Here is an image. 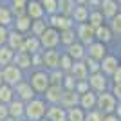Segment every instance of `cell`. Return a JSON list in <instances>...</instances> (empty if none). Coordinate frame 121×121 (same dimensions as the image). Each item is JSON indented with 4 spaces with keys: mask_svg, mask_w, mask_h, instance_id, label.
<instances>
[{
    "mask_svg": "<svg viewBox=\"0 0 121 121\" xmlns=\"http://www.w3.org/2000/svg\"><path fill=\"white\" fill-rule=\"evenodd\" d=\"M96 110H99L103 116L105 114H116L121 117V101L116 99L108 91L98 94L96 98Z\"/></svg>",
    "mask_w": 121,
    "mask_h": 121,
    "instance_id": "1",
    "label": "cell"
},
{
    "mask_svg": "<svg viewBox=\"0 0 121 121\" xmlns=\"http://www.w3.org/2000/svg\"><path fill=\"white\" fill-rule=\"evenodd\" d=\"M45 110H47V103L43 101L42 96H35L31 101L25 103L24 108V119L25 121H40L45 117Z\"/></svg>",
    "mask_w": 121,
    "mask_h": 121,
    "instance_id": "2",
    "label": "cell"
},
{
    "mask_svg": "<svg viewBox=\"0 0 121 121\" xmlns=\"http://www.w3.org/2000/svg\"><path fill=\"white\" fill-rule=\"evenodd\" d=\"M25 80L31 85V89L35 91L36 96H42L45 89L49 87V74L45 69H33L25 74Z\"/></svg>",
    "mask_w": 121,
    "mask_h": 121,
    "instance_id": "3",
    "label": "cell"
},
{
    "mask_svg": "<svg viewBox=\"0 0 121 121\" xmlns=\"http://www.w3.org/2000/svg\"><path fill=\"white\" fill-rule=\"evenodd\" d=\"M119 67H121L119 54L112 52V51H108V52H107V54L101 58V61H99V72H103L107 78H110V76L114 74V72H116Z\"/></svg>",
    "mask_w": 121,
    "mask_h": 121,
    "instance_id": "4",
    "label": "cell"
},
{
    "mask_svg": "<svg viewBox=\"0 0 121 121\" xmlns=\"http://www.w3.org/2000/svg\"><path fill=\"white\" fill-rule=\"evenodd\" d=\"M38 40H40V47L42 51L45 49H60V33L52 27H47L40 36H38Z\"/></svg>",
    "mask_w": 121,
    "mask_h": 121,
    "instance_id": "5",
    "label": "cell"
},
{
    "mask_svg": "<svg viewBox=\"0 0 121 121\" xmlns=\"http://www.w3.org/2000/svg\"><path fill=\"white\" fill-rule=\"evenodd\" d=\"M87 83H89V89H91L92 92H96V94H101V92L108 91V83H110V80L107 78L103 72H92V74L87 76Z\"/></svg>",
    "mask_w": 121,
    "mask_h": 121,
    "instance_id": "6",
    "label": "cell"
},
{
    "mask_svg": "<svg viewBox=\"0 0 121 121\" xmlns=\"http://www.w3.org/2000/svg\"><path fill=\"white\" fill-rule=\"evenodd\" d=\"M22 80H25V74L18 69V67H15L13 63L2 67V81H4V83L15 87L16 83H20Z\"/></svg>",
    "mask_w": 121,
    "mask_h": 121,
    "instance_id": "7",
    "label": "cell"
},
{
    "mask_svg": "<svg viewBox=\"0 0 121 121\" xmlns=\"http://www.w3.org/2000/svg\"><path fill=\"white\" fill-rule=\"evenodd\" d=\"M94 40L105 43L108 49H110L112 45H116V43L119 45V40H116V36L112 35V31L108 29V25H107V24H103V25H99V27L94 29Z\"/></svg>",
    "mask_w": 121,
    "mask_h": 121,
    "instance_id": "8",
    "label": "cell"
},
{
    "mask_svg": "<svg viewBox=\"0 0 121 121\" xmlns=\"http://www.w3.org/2000/svg\"><path fill=\"white\" fill-rule=\"evenodd\" d=\"M47 24H49V27H52V29L56 31H63V29H72L74 27V22H72L71 16H65V15H51V16H45Z\"/></svg>",
    "mask_w": 121,
    "mask_h": 121,
    "instance_id": "9",
    "label": "cell"
},
{
    "mask_svg": "<svg viewBox=\"0 0 121 121\" xmlns=\"http://www.w3.org/2000/svg\"><path fill=\"white\" fill-rule=\"evenodd\" d=\"M74 33H76V40L80 42V43H83L85 47L94 42V29H92L87 22H83V24H76L74 25Z\"/></svg>",
    "mask_w": 121,
    "mask_h": 121,
    "instance_id": "10",
    "label": "cell"
},
{
    "mask_svg": "<svg viewBox=\"0 0 121 121\" xmlns=\"http://www.w3.org/2000/svg\"><path fill=\"white\" fill-rule=\"evenodd\" d=\"M60 49H45L42 51V67L45 71L58 69V60H60Z\"/></svg>",
    "mask_w": 121,
    "mask_h": 121,
    "instance_id": "11",
    "label": "cell"
},
{
    "mask_svg": "<svg viewBox=\"0 0 121 121\" xmlns=\"http://www.w3.org/2000/svg\"><path fill=\"white\" fill-rule=\"evenodd\" d=\"M13 92H15V98L20 99L22 103H27V101H31L36 96L35 91L31 89V85L27 83V80H22L20 83H16V85L13 87Z\"/></svg>",
    "mask_w": 121,
    "mask_h": 121,
    "instance_id": "12",
    "label": "cell"
},
{
    "mask_svg": "<svg viewBox=\"0 0 121 121\" xmlns=\"http://www.w3.org/2000/svg\"><path fill=\"white\" fill-rule=\"evenodd\" d=\"M99 13L103 15V18L107 20H110L112 16H116L117 13H121V4L117 0H101L99 2Z\"/></svg>",
    "mask_w": 121,
    "mask_h": 121,
    "instance_id": "13",
    "label": "cell"
},
{
    "mask_svg": "<svg viewBox=\"0 0 121 121\" xmlns=\"http://www.w3.org/2000/svg\"><path fill=\"white\" fill-rule=\"evenodd\" d=\"M108 47L105 45V43H101V42H92V43H89V45L85 47V56H89V58H92V60H98L101 61V58L108 52Z\"/></svg>",
    "mask_w": 121,
    "mask_h": 121,
    "instance_id": "14",
    "label": "cell"
},
{
    "mask_svg": "<svg viewBox=\"0 0 121 121\" xmlns=\"http://www.w3.org/2000/svg\"><path fill=\"white\" fill-rule=\"evenodd\" d=\"M11 63H13L15 67H18L24 74H27V72L31 71V54L24 52V51H16Z\"/></svg>",
    "mask_w": 121,
    "mask_h": 121,
    "instance_id": "15",
    "label": "cell"
},
{
    "mask_svg": "<svg viewBox=\"0 0 121 121\" xmlns=\"http://www.w3.org/2000/svg\"><path fill=\"white\" fill-rule=\"evenodd\" d=\"M61 92H63V89L60 85H49L45 89V92L42 94V98H43V101L47 105H60Z\"/></svg>",
    "mask_w": 121,
    "mask_h": 121,
    "instance_id": "16",
    "label": "cell"
},
{
    "mask_svg": "<svg viewBox=\"0 0 121 121\" xmlns=\"http://www.w3.org/2000/svg\"><path fill=\"white\" fill-rule=\"evenodd\" d=\"M61 51H63L72 61H81L83 58H85V45L80 43V42H74V43H71V45L63 47Z\"/></svg>",
    "mask_w": 121,
    "mask_h": 121,
    "instance_id": "17",
    "label": "cell"
},
{
    "mask_svg": "<svg viewBox=\"0 0 121 121\" xmlns=\"http://www.w3.org/2000/svg\"><path fill=\"white\" fill-rule=\"evenodd\" d=\"M24 38H25V35H22V33H18V31H15V29H9L7 31V38H5V45L9 47L11 51L16 52V51L22 49Z\"/></svg>",
    "mask_w": 121,
    "mask_h": 121,
    "instance_id": "18",
    "label": "cell"
},
{
    "mask_svg": "<svg viewBox=\"0 0 121 121\" xmlns=\"http://www.w3.org/2000/svg\"><path fill=\"white\" fill-rule=\"evenodd\" d=\"M96 98L98 94L96 92H92V91H87L83 92V94H80V99H78V107H80L81 110H92V108H96Z\"/></svg>",
    "mask_w": 121,
    "mask_h": 121,
    "instance_id": "19",
    "label": "cell"
},
{
    "mask_svg": "<svg viewBox=\"0 0 121 121\" xmlns=\"http://www.w3.org/2000/svg\"><path fill=\"white\" fill-rule=\"evenodd\" d=\"M25 15L29 16L31 20L45 18L43 7H42V4H40V2H36V0H29V2H27V5H25Z\"/></svg>",
    "mask_w": 121,
    "mask_h": 121,
    "instance_id": "20",
    "label": "cell"
},
{
    "mask_svg": "<svg viewBox=\"0 0 121 121\" xmlns=\"http://www.w3.org/2000/svg\"><path fill=\"white\" fill-rule=\"evenodd\" d=\"M24 108H25V103H22V101L16 99V98L7 103V114H9V117H13V119H16V121L24 119Z\"/></svg>",
    "mask_w": 121,
    "mask_h": 121,
    "instance_id": "21",
    "label": "cell"
},
{
    "mask_svg": "<svg viewBox=\"0 0 121 121\" xmlns=\"http://www.w3.org/2000/svg\"><path fill=\"white\" fill-rule=\"evenodd\" d=\"M13 22H15V15L9 9L7 2H0V25L5 27V29H11Z\"/></svg>",
    "mask_w": 121,
    "mask_h": 121,
    "instance_id": "22",
    "label": "cell"
},
{
    "mask_svg": "<svg viewBox=\"0 0 121 121\" xmlns=\"http://www.w3.org/2000/svg\"><path fill=\"white\" fill-rule=\"evenodd\" d=\"M24 52L27 54H35V52H40L42 47H40V40L36 38V36H31V35H25L24 38V43H22V49Z\"/></svg>",
    "mask_w": 121,
    "mask_h": 121,
    "instance_id": "23",
    "label": "cell"
},
{
    "mask_svg": "<svg viewBox=\"0 0 121 121\" xmlns=\"http://www.w3.org/2000/svg\"><path fill=\"white\" fill-rule=\"evenodd\" d=\"M78 99H80V94L74 91H63L60 98V107L63 108H72V107H78Z\"/></svg>",
    "mask_w": 121,
    "mask_h": 121,
    "instance_id": "24",
    "label": "cell"
},
{
    "mask_svg": "<svg viewBox=\"0 0 121 121\" xmlns=\"http://www.w3.org/2000/svg\"><path fill=\"white\" fill-rule=\"evenodd\" d=\"M45 119L47 121H65V108L60 105H47Z\"/></svg>",
    "mask_w": 121,
    "mask_h": 121,
    "instance_id": "25",
    "label": "cell"
},
{
    "mask_svg": "<svg viewBox=\"0 0 121 121\" xmlns=\"http://www.w3.org/2000/svg\"><path fill=\"white\" fill-rule=\"evenodd\" d=\"M29 27H31V18L27 15H18L15 16V22L11 25V29L18 31L22 35H29Z\"/></svg>",
    "mask_w": 121,
    "mask_h": 121,
    "instance_id": "26",
    "label": "cell"
},
{
    "mask_svg": "<svg viewBox=\"0 0 121 121\" xmlns=\"http://www.w3.org/2000/svg\"><path fill=\"white\" fill-rule=\"evenodd\" d=\"M67 74H71L76 81H80V80H87L89 71H87L85 63H83V60H81V61H74V63H72V67H71V71L67 72Z\"/></svg>",
    "mask_w": 121,
    "mask_h": 121,
    "instance_id": "27",
    "label": "cell"
},
{
    "mask_svg": "<svg viewBox=\"0 0 121 121\" xmlns=\"http://www.w3.org/2000/svg\"><path fill=\"white\" fill-rule=\"evenodd\" d=\"M87 16H89V7L87 5H74V9L71 13V18L74 24H83L87 22Z\"/></svg>",
    "mask_w": 121,
    "mask_h": 121,
    "instance_id": "28",
    "label": "cell"
},
{
    "mask_svg": "<svg viewBox=\"0 0 121 121\" xmlns=\"http://www.w3.org/2000/svg\"><path fill=\"white\" fill-rule=\"evenodd\" d=\"M60 33V49H63V47L71 45V43H74L76 40V33H74V27L72 29H63V31H58Z\"/></svg>",
    "mask_w": 121,
    "mask_h": 121,
    "instance_id": "29",
    "label": "cell"
},
{
    "mask_svg": "<svg viewBox=\"0 0 121 121\" xmlns=\"http://www.w3.org/2000/svg\"><path fill=\"white\" fill-rule=\"evenodd\" d=\"M87 24L91 25L92 29H96L99 25L105 24V18L99 13V9H89V16H87Z\"/></svg>",
    "mask_w": 121,
    "mask_h": 121,
    "instance_id": "30",
    "label": "cell"
},
{
    "mask_svg": "<svg viewBox=\"0 0 121 121\" xmlns=\"http://www.w3.org/2000/svg\"><path fill=\"white\" fill-rule=\"evenodd\" d=\"M49 27V24H47L45 18H40V20H31V27H29V35L31 36H38L43 33V31Z\"/></svg>",
    "mask_w": 121,
    "mask_h": 121,
    "instance_id": "31",
    "label": "cell"
},
{
    "mask_svg": "<svg viewBox=\"0 0 121 121\" xmlns=\"http://www.w3.org/2000/svg\"><path fill=\"white\" fill-rule=\"evenodd\" d=\"M105 24L108 25V29L112 31V35L116 36V40H119V36H121V13H117L116 16H112L110 20H107Z\"/></svg>",
    "mask_w": 121,
    "mask_h": 121,
    "instance_id": "32",
    "label": "cell"
},
{
    "mask_svg": "<svg viewBox=\"0 0 121 121\" xmlns=\"http://www.w3.org/2000/svg\"><path fill=\"white\" fill-rule=\"evenodd\" d=\"M85 119V110H81L80 107L65 108V121H83Z\"/></svg>",
    "mask_w": 121,
    "mask_h": 121,
    "instance_id": "33",
    "label": "cell"
},
{
    "mask_svg": "<svg viewBox=\"0 0 121 121\" xmlns=\"http://www.w3.org/2000/svg\"><path fill=\"white\" fill-rule=\"evenodd\" d=\"M11 99H15L13 87L7 85V83H2V85H0V103H2V105H7Z\"/></svg>",
    "mask_w": 121,
    "mask_h": 121,
    "instance_id": "34",
    "label": "cell"
},
{
    "mask_svg": "<svg viewBox=\"0 0 121 121\" xmlns=\"http://www.w3.org/2000/svg\"><path fill=\"white\" fill-rule=\"evenodd\" d=\"M13 56H15V51H11L7 45H2L0 47V69L5 65H9L13 61Z\"/></svg>",
    "mask_w": 121,
    "mask_h": 121,
    "instance_id": "35",
    "label": "cell"
},
{
    "mask_svg": "<svg viewBox=\"0 0 121 121\" xmlns=\"http://www.w3.org/2000/svg\"><path fill=\"white\" fill-rule=\"evenodd\" d=\"M60 51H61V49H60ZM72 63H74V61H72L71 58H69V56L61 51V52H60V60H58V71H61L63 74H67V72L71 71Z\"/></svg>",
    "mask_w": 121,
    "mask_h": 121,
    "instance_id": "36",
    "label": "cell"
},
{
    "mask_svg": "<svg viewBox=\"0 0 121 121\" xmlns=\"http://www.w3.org/2000/svg\"><path fill=\"white\" fill-rule=\"evenodd\" d=\"M74 0H58V15L71 16L72 9H74Z\"/></svg>",
    "mask_w": 121,
    "mask_h": 121,
    "instance_id": "37",
    "label": "cell"
},
{
    "mask_svg": "<svg viewBox=\"0 0 121 121\" xmlns=\"http://www.w3.org/2000/svg\"><path fill=\"white\" fill-rule=\"evenodd\" d=\"M42 7H43V13L45 16H51V15H56L58 13V0H40Z\"/></svg>",
    "mask_w": 121,
    "mask_h": 121,
    "instance_id": "38",
    "label": "cell"
},
{
    "mask_svg": "<svg viewBox=\"0 0 121 121\" xmlns=\"http://www.w3.org/2000/svg\"><path fill=\"white\" fill-rule=\"evenodd\" d=\"M49 74V85H60L61 87V80H63V72L58 71V69H52V71H47Z\"/></svg>",
    "mask_w": 121,
    "mask_h": 121,
    "instance_id": "39",
    "label": "cell"
},
{
    "mask_svg": "<svg viewBox=\"0 0 121 121\" xmlns=\"http://www.w3.org/2000/svg\"><path fill=\"white\" fill-rule=\"evenodd\" d=\"M83 63H85L87 71H89V74H92V72H98V71H99V61H98V60H92V58L85 56V58H83Z\"/></svg>",
    "mask_w": 121,
    "mask_h": 121,
    "instance_id": "40",
    "label": "cell"
},
{
    "mask_svg": "<svg viewBox=\"0 0 121 121\" xmlns=\"http://www.w3.org/2000/svg\"><path fill=\"white\" fill-rule=\"evenodd\" d=\"M76 80L72 78L71 74H63V80H61V89L63 91H74Z\"/></svg>",
    "mask_w": 121,
    "mask_h": 121,
    "instance_id": "41",
    "label": "cell"
},
{
    "mask_svg": "<svg viewBox=\"0 0 121 121\" xmlns=\"http://www.w3.org/2000/svg\"><path fill=\"white\" fill-rule=\"evenodd\" d=\"M101 119H103V114L96 108H92V110L85 112V119L83 121H101Z\"/></svg>",
    "mask_w": 121,
    "mask_h": 121,
    "instance_id": "42",
    "label": "cell"
},
{
    "mask_svg": "<svg viewBox=\"0 0 121 121\" xmlns=\"http://www.w3.org/2000/svg\"><path fill=\"white\" fill-rule=\"evenodd\" d=\"M108 92H110L112 96L116 98V99L121 101V83H108Z\"/></svg>",
    "mask_w": 121,
    "mask_h": 121,
    "instance_id": "43",
    "label": "cell"
},
{
    "mask_svg": "<svg viewBox=\"0 0 121 121\" xmlns=\"http://www.w3.org/2000/svg\"><path fill=\"white\" fill-rule=\"evenodd\" d=\"M87 91H91L89 89V83H87V80H80V81H76V85H74V92H78V94H83V92Z\"/></svg>",
    "mask_w": 121,
    "mask_h": 121,
    "instance_id": "44",
    "label": "cell"
},
{
    "mask_svg": "<svg viewBox=\"0 0 121 121\" xmlns=\"http://www.w3.org/2000/svg\"><path fill=\"white\" fill-rule=\"evenodd\" d=\"M7 31L9 29H5V27H2L0 25V47L5 45V38H7Z\"/></svg>",
    "mask_w": 121,
    "mask_h": 121,
    "instance_id": "45",
    "label": "cell"
},
{
    "mask_svg": "<svg viewBox=\"0 0 121 121\" xmlns=\"http://www.w3.org/2000/svg\"><path fill=\"white\" fill-rule=\"evenodd\" d=\"M108 80H110L112 83H121V67H119V69H117V71L110 76V78H108Z\"/></svg>",
    "mask_w": 121,
    "mask_h": 121,
    "instance_id": "46",
    "label": "cell"
},
{
    "mask_svg": "<svg viewBox=\"0 0 121 121\" xmlns=\"http://www.w3.org/2000/svg\"><path fill=\"white\" fill-rule=\"evenodd\" d=\"M99 2L101 0H87L85 5L89 7V9H98V7H99Z\"/></svg>",
    "mask_w": 121,
    "mask_h": 121,
    "instance_id": "47",
    "label": "cell"
},
{
    "mask_svg": "<svg viewBox=\"0 0 121 121\" xmlns=\"http://www.w3.org/2000/svg\"><path fill=\"white\" fill-rule=\"evenodd\" d=\"M101 121H121V117L116 116V114H105Z\"/></svg>",
    "mask_w": 121,
    "mask_h": 121,
    "instance_id": "48",
    "label": "cell"
},
{
    "mask_svg": "<svg viewBox=\"0 0 121 121\" xmlns=\"http://www.w3.org/2000/svg\"><path fill=\"white\" fill-rule=\"evenodd\" d=\"M9 114H7V105H2L0 103V121L4 119V117H7Z\"/></svg>",
    "mask_w": 121,
    "mask_h": 121,
    "instance_id": "49",
    "label": "cell"
},
{
    "mask_svg": "<svg viewBox=\"0 0 121 121\" xmlns=\"http://www.w3.org/2000/svg\"><path fill=\"white\" fill-rule=\"evenodd\" d=\"M85 2H87V0H74L76 5H85Z\"/></svg>",
    "mask_w": 121,
    "mask_h": 121,
    "instance_id": "50",
    "label": "cell"
},
{
    "mask_svg": "<svg viewBox=\"0 0 121 121\" xmlns=\"http://www.w3.org/2000/svg\"><path fill=\"white\" fill-rule=\"evenodd\" d=\"M2 121H16V119H13V117H9V116H7V117H4Z\"/></svg>",
    "mask_w": 121,
    "mask_h": 121,
    "instance_id": "51",
    "label": "cell"
},
{
    "mask_svg": "<svg viewBox=\"0 0 121 121\" xmlns=\"http://www.w3.org/2000/svg\"><path fill=\"white\" fill-rule=\"evenodd\" d=\"M2 83H4V81H2V69H0V85H2Z\"/></svg>",
    "mask_w": 121,
    "mask_h": 121,
    "instance_id": "52",
    "label": "cell"
},
{
    "mask_svg": "<svg viewBox=\"0 0 121 121\" xmlns=\"http://www.w3.org/2000/svg\"><path fill=\"white\" fill-rule=\"evenodd\" d=\"M40 121H47V119H45V117H43V119H40Z\"/></svg>",
    "mask_w": 121,
    "mask_h": 121,
    "instance_id": "53",
    "label": "cell"
},
{
    "mask_svg": "<svg viewBox=\"0 0 121 121\" xmlns=\"http://www.w3.org/2000/svg\"><path fill=\"white\" fill-rule=\"evenodd\" d=\"M20 121H25V119H20Z\"/></svg>",
    "mask_w": 121,
    "mask_h": 121,
    "instance_id": "54",
    "label": "cell"
},
{
    "mask_svg": "<svg viewBox=\"0 0 121 121\" xmlns=\"http://www.w3.org/2000/svg\"><path fill=\"white\" fill-rule=\"evenodd\" d=\"M36 2H40V0H36Z\"/></svg>",
    "mask_w": 121,
    "mask_h": 121,
    "instance_id": "55",
    "label": "cell"
},
{
    "mask_svg": "<svg viewBox=\"0 0 121 121\" xmlns=\"http://www.w3.org/2000/svg\"><path fill=\"white\" fill-rule=\"evenodd\" d=\"M0 2H4V0H0Z\"/></svg>",
    "mask_w": 121,
    "mask_h": 121,
    "instance_id": "56",
    "label": "cell"
},
{
    "mask_svg": "<svg viewBox=\"0 0 121 121\" xmlns=\"http://www.w3.org/2000/svg\"><path fill=\"white\" fill-rule=\"evenodd\" d=\"M117 2H119V0H117Z\"/></svg>",
    "mask_w": 121,
    "mask_h": 121,
    "instance_id": "57",
    "label": "cell"
},
{
    "mask_svg": "<svg viewBox=\"0 0 121 121\" xmlns=\"http://www.w3.org/2000/svg\"><path fill=\"white\" fill-rule=\"evenodd\" d=\"M4 2H5V0H4Z\"/></svg>",
    "mask_w": 121,
    "mask_h": 121,
    "instance_id": "58",
    "label": "cell"
}]
</instances>
